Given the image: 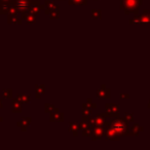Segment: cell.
<instances>
[{"instance_id": "cell-1", "label": "cell", "mask_w": 150, "mask_h": 150, "mask_svg": "<svg viewBox=\"0 0 150 150\" xmlns=\"http://www.w3.org/2000/svg\"><path fill=\"white\" fill-rule=\"evenodd\" d=\"M113 129H114L115 132H117V133H122L123 131H125V125H123L122 122H115L114 125H113Z\"/></svg>"}, {"instance_id": "cell-2", "label": "cell", "mask_w": 150, "mask_h": 150, "mask_svg": "<svg viewBox=\"0 0 150 150\" xmlns=\"http://www.w3.org/2000/svg\"><path fill=\"white\" fill-rule=\"evenodd\" d=\"M18 7H19L20 9H24L27 7V2L26 1H19L18 2Z\"/></svg>"}]
</instances>
